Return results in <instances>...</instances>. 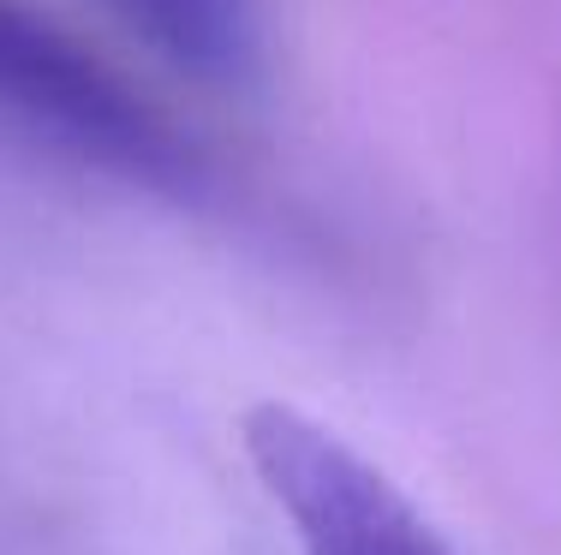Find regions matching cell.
I'll list each match as a JSON object with an SVG mask.
<instances>
[{
	"instance_id": "cell-3",
	"label": "cell",
	"mask_w": 561,
	"mask_h": 555,
	"mask_svg": "<svg viewBox=\"0 0 561 555\" xmlns=\"http://www.w3.org/2000/svg\"><path fill=\"white\" fill-rule=\"evenodd\" d=\"M156 60L209 90H251L263 78L257 0H102Z\"/></svg>"
},
{
	"instance_id": "cell-2",
	"label": "cell",
	"mask_w": 561,
	"mask_h": 555,
	"mask_svg": "<svg viewBox=\"0 0 561 555\" xmlns=\"http://www.w3.org/2000/svg\"><path fill=\"white\" fill-rule=\"evenodd\" d=\"M239 436L305 555H454L443 532L317 418L263 401Z\"/></svg>"
},
{
	"instance_id": "cell-1",
	"label": "cell",
	"mask_w": 561,
	"mask_h": 555,
	"mask_svg": "<svg viewBox=\"0 0 561 555\" xmlns=\"http://www.w3.org/2000/svg\"><path fill=\"white\" fill-rule=\"evenodd\" d=\"M0 120L144 192L197 204L216 185L209 155L144 90L24 0H0Z\"/></svg>"
}]
</instances>
